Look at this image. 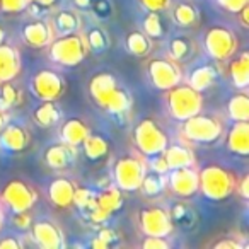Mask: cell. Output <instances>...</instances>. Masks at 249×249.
<instances>
[{
  "label": "cell",
  "instance_id": "cell-1",
  "mask_svg": "<svg viewBox=\"0 0 249 249\" xmlns=\"http://www.w3.org/2000/svg\"><path fill=\"white\" fill-rule=\"evenodd\" d=\"M89 94L101 109H104L114 118L124 116L132 106L130 94L121 89L116 79L107 72H101L90 79Z\"/></svg>",
  "mask_w": 249,
  "mask_h": 249
},
{
  "label": "cell",
  "instance_id": "cell-2",
  "mask_svg": "<svg viewBox=\"0 0 249 249\" xmlns=\"http://www.w3.org/2000/svg\"><path fill=\"white\" fill-rule=\"evenodd\" d=\"M235 176L225 167L212 164L198 173V191L208 200H225L235 191Z\"/></svg>",
  "mask_w": 249,
  "mask_h": 249
},
{
  "label": "cell",
  "instance_id": "cell-3",
  "mask_svg": "<svg viewBox=\"0 0 249 249\" xmlns=\"http://www.w3.org/2000/svg\"><path fill=\"white\" fill-rule=\"evenodd\" d=\"M50 58L63 67H75L84 62L89 53L86 36L77 33H67L50 41Z\"/></svg>",
  "mask_w": 249,
  "mask_h": 249
},
{
  "label": "cell",
  "instance_id": "cell-4",
  "mask_svg": "<svg viewBox=\"0 0 249 249\" xmlns=\"http://www.w3.org/2000/svg\"><path fill=\"white\" fill-rule=\"evenodd\" d=\"M201 92L190 86V84H178L167 90V109L171 116L179 121L188 120L193 114L201 111Z\"/></svg>",
  "mask_w": 249,
  "mask_h": 249
},
{
  "label": "cell",
  "instance_id": "cell-5",
  "mask_svg": "<svg viewBox=\"0 0 249 249\" xmlns=\"http://www.w3.org/2000/svg\"><path fill=\"white\" fill-rule=\"evenodd\" d=\"M181 137L186 142L195 143H215L222 137V123L215 116L196 113L183 121Z\"/></svg>",
  "mask_w": 249,
  "mask_h": 249
},
{
  "label": "cell",
  "instance_id": "cell-6",
  "mask_svg": "<svg viewBox=\"0 0 249 249\" xmlns=\"http://www.w3.org/2000/svg\"><path fill=\"white\" fill-rule=\"evenodd\" d=\"M133 140L139 152L145 157L160 154L167 147V135L160 124L152 118H143L135 126Z\"/></svg>",
  "mask_w": 249,
  "mask_h": 249
},
{
  "label": "cell",
  "instance_id": "cell-7",
  "mask_svg": "<svg viewBox=\"0 0 249 249\" xmlns=\"http://www.w3.org/2000/svg\"><path fill=\"white\" fill-rule=\"evenodd\" d=\"M143 176H145V164L137 156H124L114 164V186L120 188L121 191L126 193L139 191Z\"/></svg>",
  "mask_w": 249,
  "mask_h": 249
},
{
  "label": "cell",
  "instance_id": "cell-8",
  "mask_svg": "<svg viewBox=\"0 0 249 249\" xmlns=\"http://www.w3.org/2000/svg\"><path fill=\"white\" fill-rule=\"evenodd\" d=\"M205 50L210 58L218 60V62L232 58V55L237 50V38L231 29L224 26H213L205 35Z\"/></svg>",
  "mask_w": 249,
  "mask_h": 249
},
{
  "label": "cell",
  "instance_id": "cell-9",
  "mask_svg": "<svg viewBox=\"0 0 249 249\" xmlns=\"http://www.w3.org/2000/svg\"><path fill=\"white\" fill-rule=\"evenodd\" d=\"M38 200L36 190L22 179H11L2 190V203L12 212H28Z\"/></svg>",
  "mask_w": 249,
  "mask_h": 249
},
{
  "label": "cell",
  "instance_id": "cell-10",
  "mask_svg": "<svg viewBox=\"0 0 249 249\" xmlns=\"http://www.w3.org/2000/svg\"><path fill=\"white\" fill-rule=\"evenodd\" d=\"M139 224L142 234L152 235V237H167L174 227L169 210L160 207L143 208L139 213Z\"/></svg>",
  "mask_w": 249,
  "mask_h": 249
},
{
  "label": "cell",
  "instance_id": "cell-11",
  "mask_svg": "<svg viewBox=\"0 0 249 249\" xmlns=\"http://www.w3.org/2000/svg\"><path fill=\"white\" fill-rule=\"evenodd\" d=\"M150 82L160 90H169L181 82V69L173 58H152L147 65Z\"/></svg>",
  "mask_w": 249,
  "mask_h": 249
},
{
  "label": "cell",
  "instance_id": "cell-12",
  "mask_svg": "<svg viewBox=\"0 0 249 249\" xmlns=\"http://www.w3.org/2000/svg\"><path fill=\"white\" fill-rule=\"evenodd\" d=\"M31 89L33 94L39 101H56L63 94L65 82H63L62 75L58 72L50 69H41L33 77Z\"/></svg>",
  "mask_w": 249,
  "mask_h": 249
},
{
  "label": "cell",
  "instance_id": "cell-13",
  "mask_svg": "<svg viewBox=\"0 0 249 249\" xmlns=\"http://www.w3.org/2000/svg\"><path fill=\"white\" fill-rule=\"evenodd\" d=\"M124 203V196L123 191L116 186H109L104 191H101L99 195H96L94 198V205L90 207V210L87 212L89 213V218L92 222H104L118 212Z\"/></svg>",
  "mask_w": 249,
  "mask_h": 249
},
{
  "label": "cell",
  "instance_id": "cell-14",
  "mask_svg": "<svg viewBox=\"0 0 249 249\" xmlns=\"http://www.w3.org/2000/svg\"><path fill=\"white\" fill-rule=\"evenodd\" d=\"M169 176L166 181V188L173 195L179 198H190L195 193H198V171L195 166L176 167V169L167 171Z\"/></svg>",
  "mask_w": 249,
  "mask_h": 249
},
{
  "label": "cell",
  "instance_id": "cell-15",
  "mask_svg": "<svg viewBox=\"0 0 249 249\" xmlns=\"http://www.w3.org/2000/svg\"><path fill=\"white\" fill-rule=\"evenodd\" d=\"M31 237L35 239L36 246L45 249H60L63 248V234L56 224L52 220H38L31 224Z\"/></svg>",
  "mask_w": 249,
  "mask_h": 249
},
{
  "label": "cell",
  "instance_id": "cell-16",
  "mask_svg": "<svg viewBox=\"0 0 249 249\" xmlns=\"http://www.w3.org/2000/svg\"><path fill=\"white\" fill-rule=\"evenodd\" d=\"M53 38H55V33H53L52 24L39 18L28 22L22 29V39L31 48H45V46L50 45Z\"/></svg>",
  "mask_w": 249,
  "mask_h": 249
},
{
  "label": "cell",
  "instance_id": "cell-17",
  "mask_svg": "<svg viewBox=\"0 0 249 249\" xmlns=\"http://www.w3.org/2000/svg\"><path fill=\"white\" fill-rule=\"evenodd\" d=\"M29 143V132L18 123H5L0 130V147L9 152H21Z\"/></svg>",
  "mask_w": 249,
  "mask_h": 249
},
{
  "label": "cell",
  "instance_id": "cell-18",
  "mask_svg": "<svg viewBox=\"0 0 249 249\" xmlns=\"http://www.w3.org/2000/svg\"><path fill=\"white\" fill-rule=\"evenodd\" d=\"M21 70V58L16 46L0 43V82H11Z\"/></svg>",
  "mask_w": 249,
  "mask_h": 249
},
{
  "label": "cell",
  "instance_id": "cell-19",
  "mask_svg": "<svg viewBox=\"0 0 249 249\" xmlns=\"http://www.w3.org/2000/svg\"><path fill=\"white\" fill-rule=\"evenodd\" d=\"M75 188V184L67 178H55L48 186V196L58 208H69L73 205Z\"/></svg>",
  "mask_w": 249,
  "mask_h": 249
},
{
  "label": "cell",
  "instance_id": "cell-20",
  "mask_svg": "<svg viewBox=\"0 0 249 249\" xmlns=\"http://www.w3.org/2000/svg\"><path fill=\"white\" fill-rule=\"evenodd\" d=\"M227 149L232 154L246 157L249 154V123L248 121H234L227 133Z\"/></svg>",
  "mask_w": 249,
  "mask_h": 249
},
{
  "label": "cell",
  "instance_id": "cell-21",
  "mask_svg": "<svg viewBox=\"0 0 249 249\" xmlns=\"http://www.w3.org/2000/svg\"><path fill=\"white\" fill-rule=\"evenodd\" d=\"M73 160H75L73 147L67 145V143H56V145H52L45 152L46 166H50L55 171L69 169L70 166H73Z\"/></svg>",
  "mask_w": 249,
  "mask_h": 249
},
{
  "label": "cell",
  "instance_id": "cell-22",
  "mask_svg": "<svg viewBox=\"0 0 249 249\" xmlns=\"http://www.w3.org/2000/svg\"><path fill=\"white\" fill-rule=\"evenodd\" d=\"M162 156L166 159V164L169 169H176V167H186V166H195L196 159L195 154L190 147L183 145V143H173L167 145L162 150Z\"/></svg>",
  "mask_w": 249,
  "mask_h": 249
},
{
  "label": "cell",
  "instance_id": "cell-23",
  "mask_svg": "<svg viewBox=\"0 0 249 249\" xmlns=\"http://www.w3.org/2000/svg\"><path fill=\"white\" fill-rule=\"evenodd\" d=\"M89 133L90 132H89V128H87V124L84 123L80 118H70V120H67L65 123L62 124V130H60L62 142L73 147V149L79 147Z\"/></svg>",
  "mask_w": 249,
  "mask_h": 249
},
{
  "label": "cell",
  "instance_id": "cell-24",
  "mask_svg": "<svg viewBox=\"0 0 249 249\" xmlns=\"http://www.w3.org/2000/svg\"><path fill=\"white\" fill-rule=\"evenodd\" d=\"M229 73H231L232 84L235 89L244 90L249 86V53L235 56L229 65Z\"/></svg>",
  "mask_w": 249,
  "mask_h": 249
},
{
  "label": "cell",
  "instance_id": "cell-25",
  "mask_svg": "<svg viewBox=\"0 0 249 249\" xmlns=\"http://www.w3.org/2000/svg\"><path fill=\"white\" fill-rule=\"evenodd\" d=\"M80 145H82L86 157H87V159H90V160L103 159V157H106L107 152H109V143L104 140V137L92 135V133H89V135L84 139V142L80 143Z\"/></svg>",
  "mask_w": 249,
  "mask_h": 249
},
{
  "label": "cell",
  "instance_id": "cell-26",
  "mask_svg": "<svg viewBox=\"0 0 249 249\" xmlns=\"http://www.w3.org/2000/svg\"><path fill=\"white\" fill-rule=\"evenodd\" d=\"M218 72L215 67L212 65H201L198 69H195L190 75V86L196 90H205L208 87L213 86V82L217 80Z\"/></svg>",
  "mask_w": 249,
  "mask_h": 249
},
{
  "label": "cell",
  "instance_id": "cell-27",
  "mask_svg": "<svg viewBox=\"0 0 249 249\" xmlns=\"http://www.w3.org/2000/svg\"><path fill=\"white\" fill-rule=\"evenodd\" d=\"M62 116V111L56 106V101H43V104L39 107H36L35 111V121L43 126V128H50Z\"/></svg>",
  "mask_w": 249,
  "mask_h": 249
},
{
  "label": "cell",
  "instance_id": "cell-28",
  "mask_svg": "<svg viewBox=\"0 0 249 249\" xmlns=\"http://www.w3.org/2000/svg\"><path fill=\"white\" fill-rule=\"evenodd\" d=\"M229 116L234 121H248L249 120V99L246 92H237L231 97L227 104Z\"/></svg>",
  "mask_w": 249,
  "mask_h": 249
},
{
  "label": "cell",
  "instance_id": "cell-29",
  "mask_svg": "<svg viewBox=\"0 0 249 249\" xmlns=\"http://www.w3.org/2000/svg\"><path fill=\"white\" fill-rule=\"evenodd\" d=\"M126 48L132 55L145 56L149 55L152 45H150V38L143 31H132L126 36Z\"/></svg>",
  "mask_w": 249,
  "mask_h": 249
},
{
  "label": "cell",
  "instance_id": "cell-30",
  "mask_svg": "<svg viewBox=\"0 0 249 249\" xmlns=\"http://www.w3.org/2000/svg\"><path fill=\"white\" fill-rule=\"evenodd\" d=\"M140 191H142L145 196H157L166 190V179H164V174L159 173H145L142 183H140Z\"/></svg>",
  "mask_w": 249,
  "mask_h": 249
},
{
  "label": "cell",
  "instance_id": "cell-31",
  "mask_svg": "<svg viewBox=\"0 0 249 249\" xmlns=\"http://www.w3.org/2000/svg\"><path fill=\"white\" fill-rule=\"evenodd\" d=\"M55 29L60 35L77 33L80 29V18L73 11H60L55 18Z\"/></svg>",
  "mask_w": 249,
  "mask_h": 249
},
{
  "label": "cell",
  "instance_id": "cell-32",
  "mask_svg": "<svg viewBox=\"0 0 249 249\" xmlns=\"http://www.w3.org/2000/svg\"><path fill=\"white\" fill-rule=\"evenodd\" d=\"M173 19L178 26L181 28H190V26L196 24L198 21V12L193 5L190 4H179L174 7L173 11Z\"/></svg>",
  "mask_w": 249,
  "mask_h": 249
},
{
  "label": "cell",
  "instance_id": "cell-33",
  "mask_svg": "<svg viewBox=\"0 0 249 249\" xmlns=\"http://www.w3.org/2000/svg\"><path fill=\"white\" fill-rule=\"evenodd\" d=\"M191 53H193V45H191V41L188 38H184V36H178V38L171 39V43H169V58H173L174 62L186 60Z\"/></svg>",
  "mask_w": 249,
  "mask_h": 249
},
{
  "label": "cell",
  "instance_id": "cell-34",
  "mask_svg": "<svg viewBox=\"0 0 249 249\" xmlns=\"http://www.w3.org/2000/svg\"><path fill=\"white\" fill-rule=\"evenodd\" d=\"M143 33H145L149 38H160L164 35V22H162V18L159 16V12H152L149 11L147 18L143 19Z\"/></svg>",
  "mask_w": 249,
  "mask_h": 249
},
{
  "label": "cell",
  "instance_id": "cell-35",
  "mask_svg": "<svg viewBox=\"0 0 249 249\" xmlns=\"http://www.w3.org/2000/svg\"><path fill=\"white\" fill-rule=\"evenodd\" d=\"M19 103V90L11 82H0V109L7 111Z\"/></svg>",
  "mask_w": 249,
  "mask_h": 249
},
{
  "label": "cell",
  "instance_id": "cell-36",
  "mask_svg": "<svg viewBox=\"0 0 249 249\" xmlns=\"http://www.w3.org/2000/svg\"><path fill=\"white\" fill-rule=\"evenodd\" d=\"M171 213V218L173 222H178L181 227H186V229H191L195 225V215L188 210V207L184 203H176L173 208L169 210Z\"/></svg>",
  "mask_w": 249,
  "mask_h": 249
},
{
  "label": "cell",
  "instance_id": "cell-37",
  "mask_svg": "<svg viewBox=\"0 0 249 249\" xmlns=\"http://www.w3.org/2000/svg\"><path fill=\"white\" fill-rule=\"evenodd\" d=\"M86 43L87 48L92 50V52H103L107 46V36L104 35V31L101 28H92L90 31H87Z\"/></svg>",
  "mask_w": 249,
  "mask_h": 249
},
{
  "label": "cell",
  "instance_id": "cell-38",
  "mask_svg": "<svg viewBox=\"0 0 249 249\" xmlns=\"http://www.w3.org/2000/svg\"><path fill=\"white\" fill-rule=\"evenodd\" d=\"M116 232L113 229H101L97 232L96 239L92 241V248L96 249H106V248H111V246L116 242Z\"/></svg>",
  "mask_w": 249,
  "mask_h": 249
},
{
  "label": "cell",
  "instance_id": "cell-39",
  "mask_svg": "<svg viewBox=\"0 0 249 249\" xmlns=\"http://www.w3.org/2000/svg\"><path fill=\"white\" fill-rule=\"evenodd\" d=\"M29 0H0V9L4 12H21L26 11Z\"/></svg>",
  "mask_w": 249,
  "mask_h": 249
},
{
  "label": "cell",
  "instance_id": "cell-40",
  "mask_svg": "<svg viewBox=\"0 0 249 249\" xmlns=\"http://www.w3.org/2000/svg\"><path fill=\"white\" fill-rule=\"evenodd\" d=\"M149 167H150V171H154V173H159V174H167V171H169V167H167L162 152L149 157Z\"/></svg>",
  "mask_w": 249,
  "mask_h": 249
},
{
  "label": "cell",
  "instance_id": "cell-41",
  "mask_svg": "<svg viewBox=\"0 0 249 249\" xmlns=\"http://www.w3.org/2000/svg\"><path fill=\"white\" fill-rule=\"evenodd\" d=\"M90 9L94 11V14L101 19H106L111 14V5L107 0H90Z\"/></svg>",
  "mask_w": 249,
  "mask_h": 249
},
{
  "label": "cell",
  "instance_id": "cell-42",
  "mask_svg": "<svg viewBox=\"0 0 249 249\" xmlns=\"http://www.w3.org/2000/svg\"><path fill=\"white\" fill-rule=\"evenodd\" d=\"M142 246L145 249H169V242L166 237H152V235H145Z\"/></svg>",
  "mask_w": 249,
  "mask_h": 249
},
{
  "label": "cell",
  "instance_id": "cell-43",
  "mask_svg": "<svg viewBox=\"0 0 249 249\" xmlns=\"http://www.w3.org/2000/svg\"><path fill=\"white\" fill-rule=\"evenodd\" d=\"M33 224V218L29 215V210L28 212H16L14 213V225L21 231H29Z\"/></svg>",
  "mask_w": 249,
  "mask_h": 249
},
{
  "label": "cell",
  "instance_id": "cell-44",
  "mask_svg": "<svg viewBox=\"0 0 249 249\" xmlns=\"http://www.w3.org/2000/svg\"><path fill=\"white\" fill-rule=\"evenodd\" d=\"M248 2L249 0H217V4L222 9H225L227 12H234V14H237L244 5H248Z\"/></svg>",
  "mask_w": 249,
  "mask_h": 249
},
{
  "label": "cell",
  "instance_id": "cell-45",
  "mask_svg": "<svg viewBox=\"0 0 249 249\" xmlns=\"http://www.w3.org/2000/svg\"><path fill=\"white\" fill-rule=\"evenodd\" d=\"M169 2L171 0H140L142 7L152 12H160L164 9H167L169 7Z\"/></svg>",
  "mask_w": 249,
  "mask_h": 249
},
{
  "label": "cell",
  "instance_id": "cell-46",
  "mask_svg": "<svg viewBox=\"0 0 249 249\" xmlns=\"http://www.w3.org/2000/svg\"><path fill=\"white\" fill-rule=\"evenodd\" d=\"M248 184H249V176H244L241 181H237V183H235V191H237V193L241 195L244 200H248V198H249Z\"/></svg>",
  "mask_w": 249,
  "mask_h": 249
},
{
  "label": "cell",
  "instance_id": "cell-47",
  "mask_svg": "<svg viewBox=\"0 0 249 249\" xmlns=\"http://www.w3.org/2000/svg\"><path fill=\"white\" fill-rule=\"evenodd\" d=\"M22 244L16 237H5L0 241V249H19Z\"/></svg>",
  "mask_w": 249,
  "mask_h": 249
},
{
  "label": "cell",
  "instance_id": "cell-48",
  "mask_svg": "<svg viewBox=\"0 0 249 249\" xmlns=\"http://www.w3.org/2000/svg\"><path fill=\"white\" fill-rule=\"evenodd\" d=\"M213 248H217V249H239L241 248V244H239L237 241H234V239H224V241H218Z\"/></svg>",
  "mask_w": 249,
  "mask_h": 249
},
{
  "label": "cell",
  "instance_id": "cell-49",
  "mask_svg": "<svg viewBox=\"0 0 249 249\" xmlns=\"http://www.w3.org/2000/svg\"><path fill=\"white\" fill-rule=\"evenodd\" d=\"M241 18H239V21H241V24H242V28H249V19H248V16H249V7L248 5H244V7L241 9V11L237 12Z\"/></svg>",
  "mask_w": 249,
  "mask_h": 249
},
{
  "label": "cell",
  "instance_id": "cell-50",
  "mask_svg": "<svg viewBox=\"0 0 249 249\" xmlns=\"http://www.w3.org/2000/svg\"><path fill=\"white\" fill-rule=\"evenodd\" d=\"M29 2H33V4H38V5H41V7L46 9V7H52L56 0H29Z\"/></svg>",
  "mask_w": 249,
  "mask_h": 249
},
{
  "label": "cell",
  "instance_id": "cell-51",
  "mask_svg": "<svg viewBox=\"0 0 249 249\" xmlns=\"http://www.w3.org/2000/svg\"><path fill=\"white\" fill-rule=\"evenodd\" d=\"M73 4H75L77 7H80V9H89L90 0H73Z\"/></svg>",
  "mask_w": 249,
  "mask_h": 249
},
{
  "label": "cell",
  "instance_id": "cell-52",
  "mask_svg": "<svg viewBox=\"0 0 249 249\" xmlns=\"http://www.w3.org/2000/svg\"><path fill=\"white\" fill-rule=\"evenodd\" d=\"M4 124H5V114H4V111L0 109V130L4 128Z\"/></svg>",
  "mask_w": 249,
  "mask_h": 249
},
{
  "label": "cell",
  "instance_id": "cell-53",
  "mask_svg": "<svg viewBox=\"0 0 249 249\" xmlns=\"http://www.w3.org/2000/svg\"><path fill=\"white\" fill-rule=\"evenodd\" d=\"M4 39H5V31H4V28L0 26V43H4Z\"/></svg>",
  "mask_w": 249,
  "mask_h": 249
},
{
  "label": "cell",
  "instance_id": "cell-54",
  "mask_svg": "<svg viewBox=\"0 0 249 249\" xmlns=\"http://www.w3.org/2000/svg\"><path fill=\"white\" fill-rule=\"evenodd\" d=\"M2 225H4V212L0 208V229H2Z\"/></svg>",
  "mask_w": 249,
  "mask_h": 249
}]
</instances>
